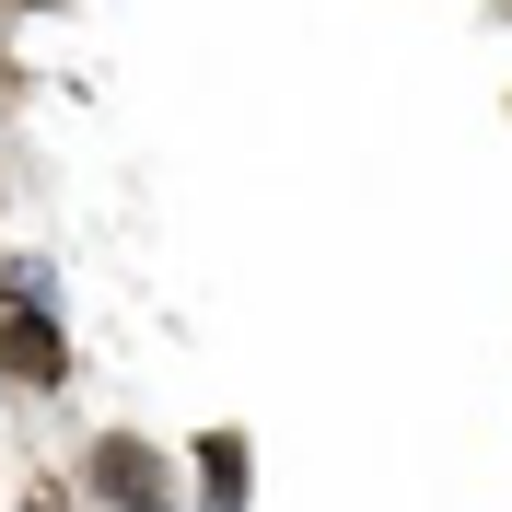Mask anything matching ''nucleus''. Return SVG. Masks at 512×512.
I'll return each instance as SVG.
<instances>
[{"instance_id":"obj_1","label":"nucleus","mask_w":512,"mask_h":512,"mask_svg":"<svg viewBox=\"0 0 512 512\" xmlns=\"http://www.w3.org/2000/svg\"><path fill=\"white\" fill-rule=\"evenodd\" d=\"M94 489L128 501V512H163V466H152L140 443H94Z\"/></svg>"},{"instance_id":"obj_2","label":"nucleus","mask_w":512,"mask_h":512,"mask_svg":"<svg viewBox=\"0 0 512 512\" xmlns=\"http://www.w3.org/2000/svg\"><path fill=\"white\" fill-rule=\"evenodd\" d=\"M0 361L47 384V373H59V326H47V315H12V326H0Z\"/></svg>"},{"instance_id":"obj_3","label":"nucleus","mask_w":512,"mask_h":512,"mask_svg":"<svg viewBox=\"0 0 512 512\" xmlns=\"http://www.w3.org/2000/svg\"><path fill=\"white\" fill-rule=\"evenodd\" d=\"M198 478H210V512H245V443H198Z\"/></svg>"}]
</instances>
